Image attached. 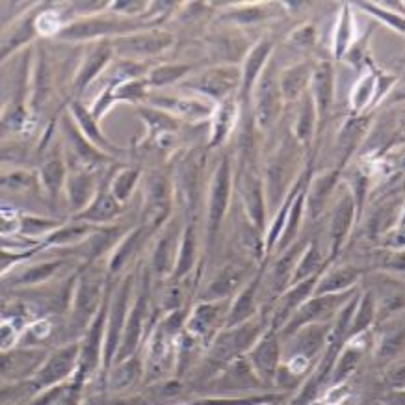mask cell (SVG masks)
Segmentation results:
<instances>
[{"label": "cell", "instance_id": "obj_44", "mask_svg": "<svg viewBox=\"0 0 405 405\" xmlns=\"http://www.w3.org/2000/svg\"><path fill=\"white\" fill-rule=\"evenodd\" d=\"M106 60V54H104L103 51L97 52L93 58L90 60V63H88V67L84 69V73H82V82H88L91 78V76L97 73V69H99L101 66H103V61Z\"/></svg>", "mask_w": 405, "mask_h": 405}, {"label": "cell", "instance_id": "obj_11", "mask_svg": "<svg viewBox=\"0 0 405 405\" xmlns=\"http://www.w3.org/2000/svg\"><path fill=\"white\" fill-rule=\"evenodd\" d=\"M277 108V90L268 75L264 76L257 91V119L260 127H268Z\"/></svg>", "mask_w": 405, "mask_h": 405}, {"label": "cell", "instance_id": "obj_37", "mask_svg": "<svg viewBox=\"0 0 405 405\" xmlns=\"http://www.w3.org/2000/svg\"><path fill=\"white\" fill-rule=\"evenodd\" d=\"M374 86H376V78L374 76H366L364 81H361L355 88L354 93V106L355 108H363L366 101L370 99V95L374 91Z\"/></svg>", "mask_w": 405, "mask_h": 405}, {"label": "cell", "instance_id": "obj_18", "mask_svg": "<svg viewBox=\"0 0 405 405\" xmlns=\"http://www.w3.org/2000/svg\"><path fill=\"white\" fill-rule=\"evenodd\" d=\"M236 84V75H229L227 71H212L205 75L199 82H195V88L212 97H222Z\"/></svg>", "mask_w": 405, "mask_h": 405}, {"label": "cell", "instance_id": "obj_2", "mask_svg": "<svg viewBox=\"0 0 405 405\" xmlns=\"http://www.w3.org/2000/svg\"><path fill=\"white\" fill-rule=\"evenodd\" d=\"M344 294H329V296H318L311 302L303 303L296 312H294L292 320L288 322V325H284V331L287 334H294L297 329H302L305 325L311 324H320L322 320L329 318L334 312L337 307H340V303L344 302Z\"/></svg>", "mask_w": 405, "mask_h": 405}, {"label": "cell", "instance_id": "obj_13", "mask_svg": "<svg viewBox=\"0 0 405 405\" xmlns=\"http://www.w3.org/2000/svg\"><path fill=\"white\" fill-rule=\"evenodd\" d=\"M257 287H259V281H253L251 284H247L245 290H242L240 296L236 297L235 305H232L231 312H229V318H227V327H236V325L250 322L251 314L255 311V292H257Z\"/></svg>", "mask_w": 405, "mask_h": 405}, {"label": "cell", "instance_id": "obj_28", "mask_svg": "<svg viewBox=\"0 0 405 405\" xmlns=\"http://www.w3.org/2000/svg\"><path fill=\"white\" fill-rule=\"evenodd\" d=\"M245 205H247V212H250L251 220H253V225L257 229H262L264 227V202L260 198V190L257 184H250L245 188Z\"/></svg>", "mask_w": 405, "mask_h": 405}, {"label": "cell", "instance_id": "obj_30", "mask_svg": "<svg viewBox=\"0 0 405 405\" xmlns=\"http://www.w3.org/2000/svg\"><path fill=\"white\" fill-rule=\"evenodd\" d=\"M299 253V247L297 250H292L290 253L284 257V259L279 260L275 264V270L274 274H272V284H274V292H281L288 283V275L292 272V264L294 259H296V255Z\"/></svg>", "mask_w": 405, "mask_h": 405}, {"label": "cell", "instance_id": "obj_7", "mask_svg": "<svg viewBox=\"0 0 405 405\" xmlns=\"http://www.w3.org/2000/svg\"><path fill=\"white\" fill-rule=\"evenodd\" d=\"M229 165L222 164V168L217 170L216 179L212 184V192H210V208H208V217H210V227L216 229L222 222L223 214H225L227 202H229Z\"/></svg>", "mask_w": 405, "mask_h": 405}, {"label": "cell", "instance_id": "obj_33", "mask_svg": "<svg viewBox=\"0 0 405 405\" xmlns=\"http://www.w3.org/2000/svg\"><path fill=\"white\" fill-rule=\"evenodd\" d=\"M58 266H60V262L39 264V266H36V268L29 270V272H24V275L19 279V281H21V283H26V284L41 283V281H45V279L51 277V275L56 272Z\"/></svg>", "mask_w": 405, "mask_h": 405}, {"label": "cell", "instance_id": "obj_12", "mask_svg": "<svg viewBox=\"0 0 405 405\" xmlns=\"http://www.w3.org/2000/svg\"><path fill=\"white\" fill-rule=\"evenodd\" d=\"M314 284H316V277H309L305 279V281H302V283H297L292 290H288V292L284 294L281 305H279L275 322L281 324L284 318H288L292 312H296L297 309L303 305V302H305L307 296H309V292H311Z\"/></svg>", "mask_w": 405, "mask_h": 405}, {"label": "cell", "instance_id": "obj_32", "mask_svg": "<svg viewBox=\"0 0 405 405\" xmlns=\"http://www.w3.org/2000/svg\"><path fill=\"white\" fill-rule=\"evenodd\" d=\"M91 193V184L90 179H86L82 175L75 177V179L69 183V198H71L73 207H82Z\"/></svg>", "mask_w": 405, "mask_h": 405}, {"label": "cell", "instance_id": "obj_20", "mask_svg": "<svg viewBox=\"0 0 405 405\" xmlns=\"http://www.w3.org/2000/svg\"><path fill=\"white\" fill-rule=\"evenodd\" d=\"M320 266H322V253L320 247H318V244H316L314 240L309 244V247H307L305 251H303L302 260L297 264L296 274H294V281L299 283V281H305V279L312 277V274L318 272Z\"/></svg>", "mask_w": 405, "mask_h": 405}, {"label": "cell", "instance_id": "obj_34", "mask_svg": "<svg viewBox=\"0 0 405 405\" xmlns=\"http://www.w3.org/2000/svg\"><path fill=\"white\" fill-rule=\"evenodd\" d=\"M138 179V173L136 171H123L119 175L116 183H113V198L118 199V201H125L128 198V193H130L132 186H134V180Z\"/></svg>", "mask_w": 405, "mask_h": 405}, {"label": "cell", "instance_id": "obj_15", "mask_svg": "<svg viewBox=\"0 0 405 405\" xmlns=\"http://www.w3.org/2000/svg\"><path fill=\"white\" fill-rule=\"evenodd\" d=\"M220 309H222V307L212 302L199 305L198 309H195V312H193L192 318H190L188 329L192 331L193 334H199V337L207 334L208 331H210V327L216 324L217 318H220Z\"/></svg>", "mask_w": 405, "mask_h": 405}, {"label": "cell", "instance_id": "obj_9", "mask_svg": "<svg viewBox=\"0 0 405 405\" xmlns=\"http://www.w3.org/2000/svg\"><path fill=\"white\" fill-rule=\"evenodd\" d=\"M143 311H145V299H138L136 307L132 309L130 316H128L127 325H125V334H123L121 344L118 349V357H128L134 354V349L140 340V333H142V322H143Z\"/></svg>", "mask_w": 405, "mask_h": 405}, {"label": "cell", "instance_id": "obj_26", "mask_svg": "<svg viewBox=\"0 0 405 405\" xmlns=\"http://www.w3.org/2000/svg\"><path fill=\"white\" fill-rule=\"evenodd\" d=\"M170 43L168 36L162 34H155V36H138V38L125 39L123 47H127L130 52H156L164 48Z\"/></svg>", "mask_w": 405, "mask_h": 405}, {"label": "cell", "instance_id": "obj_21", "mask_svg": "<svg viewBox=\"0 0 405 405\" xmlns=\"http://www.w3.org/2000/svg\"><path fill=\"white\" fill-rule=\"evenodd\" d=\"M97 292L99 287L93 279L84 277L78 283V290H76V314H81V318H88L91 314L95 307V299H97Z\"/></svg>", "mask_w": 405, "mask_h": 405}, {"label": "cell", "instance_id": "obj_29", "mask_svg": "<svg viewBox=\"0 0 405 405\" xmlns=\"http://www.w3.org/2000/svg\"><path fill=\"white\" fill-rule=\"evenodd\" d=\"M303 201H305V195H296V199L292 201V207H290V212H288L287 227H284L283 235H281V247L290 244L294 236L297 232V227L302 222V210H303Z\"/></svg>", "mask_w": 405, "mask_h": 405}, {"label": "cell", "instance_id": "obj_40", "mask_svg": "<svg viewBox=\"0 0 405 405\" xmlns=\"http://www.w3.org/2000/svg\"><path fill=\"white\" fill-rule=\"evenodd\" d=\"M186 67H177V66H170V67H160L156 69L155 73L151 75V81L155 84H165V82H173L175 78H179L180 75H184Z\"/></svg>", "mask_w": 405, "mask_h": 405}, {"label": "cell", "instance_id": "obj_42", "mask_svg": "<svg viewBox=\"0 0 405 405\" xmlns=\"http://www.w3.org/2000/svg\"><path fill=\"white\" fill-rule=\"evenodd\" d=\"M61 179H63V170H61L60 162H51V164L45 168V183H47L48 190L52 193L60 188Z\"/></svg>", "mask_w": 405, "mask_h": 405}, {"label": "cell", "instance_id": "obj_38", "mask_svg": "<svg viewBox=\"0 0 405 405\" xmlns=\"http://www.w3.org/2000/svg\"><path fill=\"white\" fill-rule=\"evenodd\" d=\"M312 121H314V112H312L311 103H307L305 108L302 110V116L297 119V136L302 138V140H307V138L311 136Z\"/></svg>", "mask_w": 405, "mask_h": 405}, {"label": "cell", "instance_id": "obj_24", "mask_svg": "<svg viewBox=\"0 0 405 405\" xmlns=\"http://www.w3.org/2000/svg\"><path fill=\"white\" fill-rule=\"evenodd\" d=\"M268 52H270V43L262 41L259 47L253 48V52H251L250 58H247V61H245V71H244L245 91L250 90L251 86H253L255 78H257V75H259L264 60H266V56H268Z\"/></svg>", "mask_w": 405, "mask_h": 405}, {"label": "cell", "instance_id": "obj_36", "mask_svg": "<svg viewBox=\"0 0 405 405\" xmlns=\"http://www.w3.org/2000/svg\"><path fill=\"white\" fill-rule=\"evenodd\" d=\"M277 400V396H259V398H236V400H202L193 405H266Z\"/></svg>", "mask_w": 405, "mask_h": 405}, {"label": "cell", "instance_id": "obj_4", "mask_svg": "<svg viewBox=\"0 0 405 405\" xmlns=\"http://www.w3.org/2000/svg\"><path fill=\"white\" fill-rule=\"evenodd\" d=\"M128 294H130V281L119 288L116 302L112 305V312L108 318V327H106V340H104V359L106 363L112 361V357L118 354L119 344H121V331L125 322H127V305H128Z\"/></svg>", "mask_w": 405, "mask_h": 405}, {"label": "cell", "instance_id": "obj_5", "mask_svg": "<svg viewBox=\"0 0 405 405\" xmlns=\"http://www.w3.org/2000/svg\"><path fill=\"white\" fill-rule=\"evenodd\" d=\"M76 357H78V346L76 344H69L66 348L58 349L38 372V385L48 386L63 379L75 366Z\"/></svg>", "mask_w": 405, "mask_h": 405}, {"label": "cell", "instance_id": "obj_8", "mask_svg": "<svg viewBox=\"0 0 405 405\" xmlns=\"http://www.w3.org/2000/svg\"><path fill=\"white\" fill-rule=\"evenodd\" d=\"M352 220H354V202L346 195V199H342L339 207H337V210H334L333 214V220H331V253H337V251L340 250V245H342V242H344L346 235H348L349 231Z\"/></svg>", "mask_w": 405, "mask_h": 405}, {"label": "cell", "instance_id": "obj_35", "mask_svg": "<svg viewBox=\"0 0 405 405\" xmlns=\"http://www.w3.org/2000/svg\"><path fill=\"white\" fill-rule=\"evenodd\" d=\"M140 244V232H132L130 236H128L127 240L123 242V245H121V250L118 251V255L113 257V260H112V272H118L119 268H121L123 264L127 262V259L130 257V253L134 250H136V245Z\"/></svg>", "mask_w": 405, "mask_h": 405}, {"label": "cell", "instance_id": "obj_16", "mask_svg": "<svg viewBox=\"0 0 405 405\" xmlns=\"http://www.w3.org/2000/svg\"><path fill=\"white\" fill-rule=\"evenodd\" d=\"M238 281H240V274H238V270H235V268L223 270L222 274L217 275L212 283H210V287L205 290L202 299L208 303L216 302V299H222V297H225L227 294L231 292L232 288L238 284Z\"/></svg>", "mask_w": 405, "mask_h": 405}, {"label": "cell", "instance_id": "obj_31", "mask_svg": "<svg viewBox=\"0 0 405 405\" xmlns=\"http://www.w3.org/2000/svg\"><path fill=\"white\" fill-rule=\"evenodd\" d=\"M305 78H307V69L305 67H294L290 71H287L283 75V91H284V97L288 99H294L299 95L302 91L303 84H305Z\"/></svg>", "mask_w": 405, "mask_h": 405}, {"label": "cell", "instance_id": "obj_17", "mask_svg": "<svg viewBox=\"0 0 405 405\" xmlns=\"http://www.w3.org/2000/svg\"><path fill=\"white\" fill-rule=\"evenodd\" d=\"M312 81H314V99L316 104H318V110H320V113H325L329 108L331 97H333V73H331V67H318Z\"/></svg>", "mask_w": 405, "mask_h": 405}, {"label": "cell", "instance_id": "obj_10", "mask_svg": "<svg viewBox=\"0 0 405 405\" xmlns=\"http://www.w3.org/2000/svg\"><path fill=\"white\" fill-rule=\"evenodd\" d=\"M359 279V270L355 268H337L322 277L316 287V296H329V294H342V290L354 287Z\"/></svg>", "mask_w": 405, "mask_h": 405}, {"label": "cell", "instance_id": "obj_39", "mask_svg": "<svg viewBox=\"0 0 405 405\" xmlns=\"http://www.w3.org/2000/svg\"><path fill=\"white\" fill-rule=\"evenodd\" d=\"M88 232L86 227H66L63 231L56 232V235L52 236L51 242L52 244H69V242H78L82 236Z\"/></svg>", "mask_w": 405, "mask_h": 405}, {"label": "cell", "instance_id": "obj_14", "mask_svg": "<svg viewBox=\"0 0 405 405\" xmlns=\"http://www.w3.org/2000/svg\"><path fill=\"white\" fill-rule=\"evenodd\" d=\"M119 214V205L118 199L108 193H101L99 198L95 199V202L88 208V212L81 214V220H88L93 223H103L110 222L113 216Z\"/></svg>", "mask_w": 405, "mask_h": 405}, {"label": "cell", "instance_id": "obj_45", "mask_svg": "<svg viewBox=\"0 0 405 405\" xmlns=\"http://www.w3.org/2000/svg\"><path fill=\"white\" fill-rule=\"evenodd\" d=\"M391 242H392V245H394V247H398V250H405V227H401L400 231L392 236Z\"/></svg>", "mask_w": 405, "mask_h": 405}, {"label": "cell", "instance_id": "obj_43", "mask_svg": "<svg viewBox=\"0 0 405 405\" xmlns=\"http://www.w3.org/2000/svg\"><path fill=\"white\" fill-rule=\"evenodd\" d=\"M348 39H349V21H348V15L342 17V23L339 26V36H337V56H340L342 52H344L346 45H348Z\"/></svg>", "mask_w": 405, "mask_h": 405}, {"label": "cell", "instance_id": "obj_19", "mask_svg": "<svg viewBox=\"0 0 405 405\" xmlns=\"http://www.w3.org/2000/svg\"><path fill=\"white\" fill-rule=\"evenodd\" d=\"M334 179H337V173H327L318 177L314 180V184H312L311 193H309V210H311L312 216L320 214V210L324 208L327 195H329L331 188H333Z\"/></svg>", "mask_w": 405, "mask_h": 405}, {"label": "cell", "instance_id": "obj_46", "mask_svg": "<svg viewBox=\"0 0 405 405\" xmlns=\"http://www.w3.org/2000/svg\"><path fill=\"white\" fill-rule=\"evenodd\" d=\"M392 381H394V385H405V366L398 368L394 374H392Z\"/></svg>", "mask_w": 405, "mask_h": 405}, {"label": "cell", "instance_id": "obj_23", "mask_svg": "<svg viewBox=\"0 0 405 405\" xmlns=\"http://www.w3.org/2000/svg\"><path fill=\"white\" fill-rule=\"evenodd\" d=\"M374 316H376V307H374L372 294H364L361 299V305L355 311L354 320H352V327H349V337H357L363 333L368 325L372 324Z\"/></svg>", "mask_w": 405, "mask_h": 405}, {"label": "cell", "instance_id": "obj_3", "mask_svg": "<svg viewBox=\"0 0 405 405\" xmlns=\"http://www.w3.org/2000/svg\"><path fill=\"white\" fill-rule=\"evenodd\" d=\"M279 340L274 331L262 334L250 354V364L260 381H272L277 372L279 364Z\"/></svg>", "mask_w": 405, "mask_h": 405}, {"label": "cell", "instance_id": "obj_25", "mask_svg": "<svg viewBox=\"0 0 405 405\" xmlns=\"http://www.w3.org/2000/svg\"><path fill=\"white\" fill-rule=\"evenodd\" d=\"M363 355V348L361 344H352L346 348V352L337 359V363H334V370H333V379L334 381H340V379H344L355 366H357L359 359Z\"/></svg>", "mask_w": 405, "mask_h": 405}, {"label": "cell", "instance_id": "obj_6", "mask_svg": "<svg viewBox=\"0 0 405 405\" xmlns=\"http://www.w3.org/2000/svg\"><path fill=\"white\" fill-rule=\"evenodd\" d=\"M329 331L331 327L322 324H311L302 327V329H297L294 333L296 337H294L292 354L299 355V357L311 359L327 342Z\"/></svg>", "mask_w": 405, "mask_h": 405}, {"label": "cell", "instance_id": "obj_47", "mask_svg": "<svg viewBox=\"0 0 405 405\" xmlns=\"http://www.w3.org/2000/svg\"><path fill=\"white\" fill-rule=\"evenodd\" d=\"M401 223H404V227H405V216H404V220H401Z\"/></svg>", "mask_w": 405, "mask_h": 405}, {"label": "cell", "instance_id": "obj_27", "mask_svg": "<svg viewBox=\"0 0 405 405\" xmlns=\"http://www.w3.org/2000/svg\"><path fill=\"white\" fill-rule=\"evenodd\" d=\"M193 260H195V235H193L192 227H188L183 236L179 262H177V274H188L190 268L193 266Z\"/></svg>", "mask_w": 405, "mask_h": 405}, {"label": "cell", "instance_id": "obj_22", "mask_svg": "<svg viewBox=\"0 0 405 405\" xmlns=\"http://www.w3.org/2000/svg\"><path fill=\"white\" fill-rule=\"evenodd\" d=\"M405 349V325L404 327H396V329L389 331L383 334L379 348H377V357L386 361V359L396 357Z\"/></svg>", "mask_w": 405, "mask_h": 405}, {"label": "cell", "instance_id": "obj_1", "mask_svg": "<svg viewBox=\"0 0 405 405\" xmlns=\"http://www.w3.org/2000/svg\"><path fill=\"white\" fill-rule=\"evenodd\" d=\"M260 333V324L257 322H245L236 327H229L223 334H220L214 344L212 355L216 361H229L242 354L247 346H255L257 337Z\"/></svg>", "mask_w": 405, "mask_h": 405}, {"label": "cell", "instance_id": "obj_41", "mask_svg": "<svg viewBox=\"0 0 405 405\" xmlns=\"http://www.w3.org/2000/svg\"><path fill=\"white\" fill-rule=\"evenodd\" d=\"M231 121H232V108L231 106H225L222 112L217 113L216 125H214V138H216V142H220V140L225 136L229 127H231Z\"/></svg>", "mask_w": 405, "mask_h": 405}]
</instances>
